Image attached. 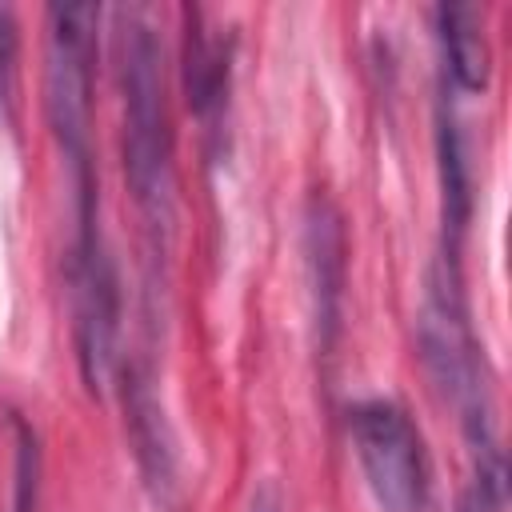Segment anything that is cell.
Masks as SVG:
<instances>
[{
  "instance_id": "cell-4",
  "label": "cell",
  "mask_w": 512,
  "mask_h": 512,
  "mask_svg": "<svg viewBox=\"0 0 512 512\" xmlns=\"http://www.w3.org/2000/svg\"><path fill=\"white\" fill-rule=\"evenodd\" d=\"M68 304H72V340L80 380L92 396H100L116 368V336H120V284L116 264L96 240H72L68 248Z\"/></svg>"
},
{
  "instance_id": "cell-3",
  "label": "cell",
  "mask_w": 512,
  "mask_h": 512,
  "mask_svg": "<svg viewBox=\"0 0 512 512\" xmlns=\"http://www.w3.org/2000/svg\"><path fill=\"white\" fill-rule=\"evenodd\" d=\"M352 452L380 512H424L432 492V468L424 436L396 400H360L348 408Z\"/></svg>"
},
{
  "instance_id": "cell-2",
  "label": "cell",
  "mask_w": 512,
  "mask_h": 512,
  "mask_svg": "<svg viewBox=\"0 0 512 512\" xmlns=\"http://www.w3.org/2000/svg\"><path fill=\"white\" fill-rule=\"evenodd\" d=\"M96 4H52L44 48V112L64 156L72 188V240L100 232L96 160H92V68H96Z\"/></svg>"
},
{
  "instance_id": "cell-1",
  "label": "cell",
  "mask_w": 512,
  "mask_h": 512,
  "mask_svg": "<svg viewBox=\"0 0 512 512\" xmlns=\"http://www.w3.org/2000/svg\"><path fill=\"white\" fill-rule=\"evenodd\" d=\"M116 84H120V156L124 180L136 200L144 240H148V296L160 288V268L172 244L176 220V172H172V120L164 88V40L152 8L116 12Z\"/></svg>"
},
{
  "instance_id": "cell-7",
  "label": "cell",
  "mask_w": 512,
  "mask_h": 512,
  "mask_svg": "<svg viewBox=\"0 0 512 512\" xmlns=\"http://www.w3.org/2000/svg\"><path fill=\"white\" fill-rule=\"evenodd\" d=\"M184 20V96L204 132L216 136L232 80V36H224L220 28H204V12L184 8Z\"/></svg>"
},
{
  "instance_id": "cell-5",
  "label": "cell",
  "mask_w": 512,
  "mask_h": 512,
  "mask_svg": "<svg viewBox=\"0 0 512 512\" xmlns=\"http://www.w3.org/2000/svg\"><path fill=\"white\" fill-rule=\"evenodd\" d=\"M120 400H124V432H128L140 480L160 508H172L180 496V460H176V436L160 404L148 360L120 364Z\"/></svg>"
},
{
  "instance_id": "cell-13",
  "label": "cell",
  "mask_w": 512,
  "mask_h": 512,
  "mask_svg": "<svg viewBox=\"0 0 512 512\" xmlns=\"http://www.w3.org/2000/svg\"><path fill=\"white\" fill-rule=\"evenodd\" d=\"M248 512H284V500H280V488L272 480H260L252 500H248Z\"/></svg>"
},
{
  "instance_id": "cell-8",
  "label": "cell",
  "mask_w": 512,
  "mask_h": 512,
  "mask_svg": "<svg viewBox=\"0 0 512 512\" xmlns=\"http://www.w3.org/2000/svg\"><path fill=\"white\" fill-rule=\"evenodd\" d=\"M432 20H436V40H440L448 80L460 92H484V84H488V40H484L480 8L440 4L432 12Z\"/></svg>"
},
{
  "instance_id": "cell-6",
  "label": "cell",
  "mask_w": 512,
  "mask_h": 512,
  "mask_svg": "<svg viewBox=\"0 0 512 512\" xmlns=\"http://www.w3.org/2000/svg\"><path fill=\"white\" fill-rule=\"evenodd\" d=\"M304 256L312 280V320L316 348L332 352L340 336V304H344V228L340 212L328 196H312L304 212Z\"/></svg>"
},
{
  "instance_id": "cell-9",
  "label": "cell",
  "mask_w": 512,
  "mask_h": 512,
  "mask_svg": "<svg viewBox=\"0 0 512 512\" xmlns=\"http://www.w3.org/2000/svg\"><path fill=\"white\" fill-rule=\"evenodd\" d=\"M436 148H440V200H444V260L456 264L460 236L472 216V180H468V152L460 124L444 108L436 116Z\"/></svg>"
},
{
  "instance_id": "cell-12",
  "label": "cell",
  "mask_w": 512,
  "mask_h": 512,
  "mask_svg": "<svg viewBox=\"0 0 512 512\" xmlns=\"http://www.w3.org/2000/svg\"><path fill=\"white\" fill-rule=\"evenodd\" d=\"M504 504H508V492H500V488H484V484H468V492L460 496V508L456 512H504Z\"/></svg>"
},
{
  "instance_id": "cell-10",
  "label": "cell",
  "mask_w": 512,
  "mask_h": 512,
  "mask_svg": "<svg viewBox=\"0 0 512 512\" xmlns=\"http://www.w3.org/2000/svg\"><path fill=\"white\" fill-rule=\"evenodd\" d=\"M36 488H40V452L28 424L16 420V500L12 512H36Z\"/></svg>"
},
{
  "instance_id": "cell-11",
  "label": "cell",
  "mask_w": 512,
  "mask_h": 512,
  "mask_svg": "<svg viewBox=\"0 0 512 512\" xmlns=\"http://www.w3.org/2000/svg\"><path fill=\"white\" fill-rule=\"evenodd\" d=\"M16 60H20V36L16 16L8 4H0V108L12 116L16 108Z\"/></svg>"
}]
</instances>
